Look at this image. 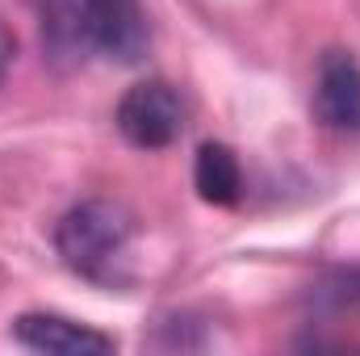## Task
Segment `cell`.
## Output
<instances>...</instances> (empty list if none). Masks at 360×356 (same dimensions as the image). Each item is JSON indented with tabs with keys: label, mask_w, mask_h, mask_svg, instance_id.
Here are the masks:
<instances>
[{
	"label": "cell",
	"mask_w": 360,
	"mask_h": 356,
	"mask_svg": "<svg viewBox=\"0 0 360 356\" xmlns=\"http://www.w3.org/2000/svg\"><path fill=\"white\" fill-rule=\"evenodd\" d=\"M193 184L197 197L210 205H235L243 197V168L239 155L226 143H201L193 160Z\"/></svg>",
	"instance_id": "obj_6"
},
{
	"label": "cell",
	"mask_w": 360,
	"mask_h": 356,
	"mask_svg": "<svg viewBox=\"0 0 360 356\" xmlns=\"http://www.w3.org/2000/svg\"><path fill=\"white\" fill-rule=\"evenodd\" d=\"M113 122L130 147L160 151V147H172L184 134V101L168 80H143V84L126 89V96L117 101Z\"/></svg>",
	"instance_id": "obj_3"
},
{
	"label": "cell",
	"mask_w": 360,
	"mask_h": 356,
	"mask_svg": "<svg viewBox=\"0 0 360 356\" xmlns=\"http://www.w3.org/2000/svg\"><path fill=\"white\" fill-rule=\"evenodd\" d=\"M13 59H17V38H13V30L4 25V17H0V84H4V76H8V68H13Z\"/></svg>",
	"instance_id": "obj_8"
},
{
	"label": "cell",
	"mask_w": 360,
	"mask_h": 356,
	"mask_svg": "<svg viewBox=\"0 0 360 356\" xmlns=\"http://www.w3.org/2000/svg\"><path fill=\"white\" fill-rule=\"evenodd\" d=\"M314 302L331 314H360V265L356 268H335L319 289H314Z\"/></svg>",
	"instance_id": "obj_7"
},
{
	"label": "cell",
	"mask_w": 360,
	"mask_h": 356,
	"mask_svg": "<svg viewBox=\"0 0 360 356\" xmlns=\"http://www.w3.org/2000/svg\"><path fill=\"white\" fill-rule=\"evenodd\" d=\"M34 13L42 51L63 72L89 59L139 63L151 42L143 0H34Z\"/></svg>",
	"instance_id": "obj_1"
},
{
	"label": "cell",
	"mask_w": 360,
	"mask_h": 356,
	"mask_svg": "<svg viewBox=\"0 0 360 356\" xmlns=\"http://www.w3.org/2000/svg\"><path fill=\"white\" fill-rule=\"evenodd\" d=\"M314 122L335 134H360V63L348 51H327L314 76Z\"/></svg>",
	"instance_id": "obj_4"
},
{
	"label": "cell",
	"mask_w": 360,
	"mask_h": 356,
	"mask_svg": "<svg viewBox=\"0 0 360 356\" xmlns=\"http://www.w3.org/2000/svg\"><path fill=\"white\" fill-rule=\"evenodd\" d=\"M134 235H139V222L122 201L92 197V201L72 205L59 218L55 252L76 276H84L92 285H105V289H122L130 281Z\"/></svg>",
	"instance_id": "obj_2"
},
{
	"label": "cell",
	"mask_w": 360,
	"mask_h": 356,
	"mask_svg": "<svg viewBox=\"0 0 360 356\" xmlns=\"http://www.w3.org/2000/svg\"><path fill=\"white\" fill-rule=\"evenodd\" d=\"M13 340L30 352H51V356H105L113 352V336L92 331L76 319L63 314H21L13 319Z\"/></svg>",
	"instance_id": "obj_5"
}]
</instances>
